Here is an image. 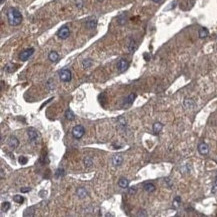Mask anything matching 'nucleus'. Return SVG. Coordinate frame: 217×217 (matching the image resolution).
Wrapping results in <instances>:
<instances>
[{
	"label": "nucleus",
	"mask_w": 217,
	"mask_h": 217,
	"mask_svg": "<svg viewBox=\"0 0 217 217\" xmlns=\"http://www.w3.org/2000/svg\"><path fill=\"white\" fill-rule=\"evenodd\" d=\"M165 182H166V184L168 185V187H172V182L170 180V178H166L165 179Z\"/></svg>",
	"instance_id": "nucleus-36"
},
{
	"label": "nucleus",
	"mask_w": 217,
	"mask_h": 217,
	"mask_svg": "<svg viewBox=\"0 0 217 217\" xmlns=\"http://www.w3.org/2000/svg\"><path fill=\"white\" fill-rule=\"evenodd\" d=\"M20 191L22 193H27V192H29V191H31V188L30 187H23V188H20Z\"/></svg>",
	"instance_id": "nucleus-34"
},
{
	"label": "nucleus",
	"mask_w": 217,
	"mask_h": 217,
	"mask_svg": "<svg viewBox=\"0 0 217 217\" xmlns=\"http://www.w3.org/2000/svg\"><path fill=\"white\" fill-rule=\"evenodd\" d=\"M183 105L185 108L190 109V108H193V107L195 106V102H194V100L191 99V98H185V99H184V102H183Z\"/></svg>",
	"instance_id": "nucleus-17"
},
{
	"label": "nucleus",
	"mask_w": 217,
	"mask_h": 217,
	"mask_svg": "<svg viewBox=\"0 0 217 217\" xmlns=\"http://www.w3.org/2000/svg\"><path fill=\"white\" fill-rule=\"evenodd\" d=\"M19 145V140H18L17 137L15 136H10L8 139V146L10 147L11 149H16Z\"/></svg>",
	"instance_id": "nucleus-10"
},
{
	"label": "nucleus",
	"mask_w": 217,
	"mask_h": 217,
	"mask_svg": "<svg viewBox=\"0 0 217 217\" xmlns=\"http://www.w3.org/2000/svg\"><path fill=\"white\" fill-rule=\"evenodd\" d=\"M85 25H86V27H87L88 29H94V28L96 27V25H97V19L95 17L88 18V19L86 20V22H85Z\"/></svg>",
	"instance_id": "nucleus-12"
},
{
	"label": "nucleus",
	"mask_w": 217,
	"mask_h": 217,
	"mask_svg": "<svg viewBox=\"0 0 217 217\" xmlns=\"http://www.w3.org/2000/svg\"><path fill=\"white\" fill-rule=\"evenodd\" d=\"M128 193H129V194H134V193H136V187L128 188Z\"/></svg>",
	"instance_id": "nucleus-35"
},
{
	"label": "nucleus",
	"mask_w": 217,
	"mask_h": 217,
	"mask_svg": "<svg viewBox=\"0 0 217 217\" xmlns=\"http://www.w3.org/2000/svg\"><path fill=\"white\" fill-rule=\"evenodd\" d=\"M152 129H153V132L155 133V134H158V133H160L161 130L163 129V124L161 122H155L153 124Z\"/></svg>",
	"instance_id": "nucleus-21"
},
{
	"label": "nucleus",
	"mask_w": 217,
	"mask_h": 217,
	"mask_svg": "<svg viewBox=\"0 0 217 217\" xmlns=\"http://www.w3.org/2000/svg\"><path fill=\"white\" fill-rule=\"evenodd\" d=\"M13 201L16 202V203H22L24 201V198H23V196L21 195H14L13 196Z\"/></svg>",
	"instance_id": "nucleus-28"
},
{
	"label": "nucleus",
	"mask_w": 217,
	"mask_h": 217,
	"mask_svg": "<svg viewBox=\"0 0 217 217\" xmlns=\"http://www.w3.org/2000/svg\"><path fill=\"white\" fill-rule=\"evenodd\" d=\"M140 213H138V216H147V213L145 210H140Z\"/></svg>",
	"instance_id": "nucleus-37"
},
{
	"label": "nucleus",
	"mask_w": 217,
	"mask_h": 217,
	"mask_svg": "<svg viewBox=\"0 0 217 217\" xmlns=\"http://www.w3.org/2000/svg\"><path fill=\"white\" fill-rule=\"evenodd\" d=\"M83 162H84L85 167H87V168H89V167H91L93 165V160H92V158L89 157V156H87V157L84 158Z\"/></svg>",
	"instance_id": "nucleus-24"
},
{
	"label": "nucleus",
	"mask_w": 217,
	"mask_h": 217,
	"mask_svg": "<svg viewBox=\"0 0 217 217\" xmlns=\"http://www.w3.org/2000/svg\"><path fill=\"white\" fill-rule=\"evenodd\" d=\"M58 74H59V78L62 82H69V81H71L72 73L69 69L64 68V69L60 70V71L58 72Z\"/></svg>",
	"instance_id": "nucleus-3"
},
{
	"label": "nucleus",
	"mask_w": 217,
	"mask_h": 217,
	"mask_svg": "<svg viewBox=\"0 0 217 217\" xmlns=\"http://www.w3.org/2000/svg\"><path fill=\"white\" fill-rule=\"evenodd\" d=\"M76 194L78 196V198H80V199H83V198H85L86 196L88 195V192L87 190H86L84 187H79L78 189L76 190Z\"/></svg>",
	"instance_id": "nucleus-15"
},
{
	"label": "nucleus",
	"mask_w": 217,
	"mask_h": 217,
	"mask_svg": "<svg viewBox=\"0 0 217 217\" xmlns=\"http://www.w3.org/2000/svg\"><path fill=\"white\" fill-rule=\"evenodd\" d=\"M128 67H129V62H128L125 58H121L117 63V70H118V72H120V73L125 72Z\"/></svg>",
	"instance_id": "nucleus-8"
},
{
	"label": "nucleus",
	"mask_w": 217,
	"mask_h": 217,
	"mask_svg": "<svg viewBox=\"0 0 217 217\" xmlns=\"http://www.w3.org/2000/svg\"><path fill=\"white\" fill-rule=\"evenodd\" d=\"M198 152L201 154V155H207L209 152V146L205 142H201L198 145Z\"/></svg>",
	"instance_id": "nucleus-11"
},
{
	"label": "nucleus",
	"mask_w": 217,
	"mask_h": 217,
	"mask_svg": "<svg viewBox=\"0 0 217 217\" xmlns=\"http://www.w3.org/2000/svg\"><path fill=\"white\" fill-rule=\"evenodd\" d=\"M69 35H70V30H69V28L67 27V26H62L57 31L58 38L62 39V40H64V39H67L69 37Z\"/></svg>",
	"instance_id": "nucleus-7"
},
{
	"label": "nucleus",
	"mask_w": 217,
	"mask_h": 217,
	"mask_svg": "<svg viewBox=\"0 0 217 217\" xmlns=\"http://www.w3.org/2000/svg\"><path fill=\"white\" fill-rule=\"evenodd\" d=\"M135 98H136V94H134V93L129 94L124 100H123L122 104H121V107H122L123 109H127L128 107H130L133 104V101L135 100Z\"/></svg>",
	"instance_id": "nucleus-6"
},
{
	"label": "nucleus",
	"mask_w": 217,
	"mask_h": 217,
	"mask_svg": "<svg viewBox=\"0 0 217 217\" xmlns=\"http://www.w3.org/2000/svg\"><path fill=\"white\" fill-rule=\"evenodd\" d=\"M27 135H28V139H29V142L32 144H37L39 141V133L35 128L30 127L27 129Z\"/></svg>",
	"instance_id": "nucleus-2"
},
{
	"label": "nucleus",
	"mask_w": 217,
	"mask_h": 217,
	"mask_svg": "<svg viewBox=\"0 0 217 217\" xmlns=\"http://www.w3.org/2000/svg\"><path fill=\"white\" fill-rule=\"evenodd\" d=\"M10 209V203L9 202H3L1 204V211L2 212H7Z\"/></svg>",
	"instance_id": "nucleus-26"
},
{
	"label": "nucleus",
	"mask_w": 217,
	"mask_h": 217,
	"mask_svg": "<svg viewBox=\"0 0 217 217\" xmlns=\"http://www.w3.org/2000/svg\"><path fill=\"white\" fill-rule=\"evenodd\" d=\"M212 193H216L217 192V177H216V180L214 182L213 186H212V190H211Z\"/></svg>",
	"instance_id": "nucleus-33"
},
{
	"label": "nucleus",
	"mask_w": 217,
	"mask_h": 217,
	"mask_svg": "<svg viewBox=\"0 0 217 217\" xmlns=\"http://www.w3.org/2000/svg\"><path fill=\"white\" fill-rule=\"evenodd\" d=\"M127 48H128V51H129L130 53H133L135 50H136L137 44H136V41H135L133 38L129 39V41H128V43H127Z\"/></svg>",
	"instance_id": "nucleus-13"
},
{
	"label": "nucleus",
	"mask_w": 217,
	"mask_h": 217,
	"mask_svg": "<svg viewBox=\"0 0 217 217\" xmlns=\"http://www.w3.org/2000/svg\"><path fill=\"white\" fill-rule=\"evenodd\" d=\"M55 176L57 177V178H60V177H62V176H64V170L63 169H57L56 170V172H55Z\"/></svg>",
	"instance_id": "nucleus-29"
},
{
	"label": "nucleus",
	"mask_w": 217,
	"mask_h": 217,
	"mask_svg": "<svg viewBox=\"0 0 217 217\" xmlns=\"http://www.w3.org/2000/svg\"><path fill=\"white\" fill-rule=\"evenodd\" d=\"M143 188H144V190H145L146 192H148V193L154 192V191H155V189H156L155 185H154L153 183H151V182H146V183H144L143 184Z\"/></svg>",
	"instance_id": "nucleus-14"
},
{
	"label": "nucleus",
	"mask_w": 217,
	"mask_h": 217,
	"mask_svg": "<svg viewBox=\"0 0 217 217\" xmlns=\"http://www.w3.org/2000/svg\"><path fill=\"white\" fill-rule=\"evenodd\" d=\"M97 1H98V2H103L104 0H97Z\"/></svg>",
	"instance_id": "nucleus-40"
},
{
	"label": "nucleus",
	"mask_w": 217,
	"mask_h": 217,
	"mask_svg": "<svg viewBox=\"0 0 217 217\" xmlns=\"http://www.w3.org/2000/svg\"><path fill=\"white\" fill-rule=\"evenodd\" d=\"M92 64H93V61H92V59H90V58H86V59H84L83 62H82V65L85 69L91 67V65Z\"/></svg>",
	"instance_id": "nucleus-23"
},
{
	"label": "nucleus",
	"mask_w": 217,
	"mask_h": 217,
	"mask_svg": "<svg viewBox=\"0 0 217 217\" xmlns=\"http://www.w3.org/2000/svg\"><path fill=\"white\" fill-rule=\"evenodd\" d=\"M7 19H8V23L11 26H18L22 22L23 17L22 14L18 9L11 7L7 11Z\"/></svg>",
	"instance_id": "nucleus-1"
},
{
	"label": "nucleus",
	"mask_w": 217,
	"mask_h": 217,
	"mask_svg": "<svg viewBox=\"0 0 217 217\" xmlns=\"http://www.w3.org/2000/svg\"><path fill=\"white\" fill-rule=\"evenodd\" d=\"M127 21V13L123 12L121 14H119L118 17H117V23L119 25H124Z\"/></svg>",
	"instance_id": "nucleus-16"
},
{
	"label": "nucleus",
	"mask_w": 217,
	"mask_h": 217,
	"mask_svg": "<svg viewBox=\"0 0 217 217\" xmlns=\"http://www.w3.org/2000/svg\"><path fill=\"white\" fill-rule=\"evenodd\" d=\"M18 161H19V163H20L21 165H24V164H26V163H27L28 158L25 157V156H20L19 159H18Z\"/></svg>",
	"instance_id": "nucleus-30"
},
{
	"label": "nucleus",
	"mask_w": 217,
	"mask_h": 217,
	"mask_svg": "<svg viewBox=\"0 0 217 217\" xmlns=\"http://www.w3.org/2000/svg\"><path fill=\"white\" fill-rule=\"evenodd\" d=\"M122 162H123V157H122V155H120V154L114 155L113 157H112V159H111V163H112V165H113L114 167L120 166V165L122 164Z\"/></svg>",
	"instance_id": "nucleus-9"
},
{
	"label": "nucleus",
	"mask_w": 217,
	"mask_h": 217,
	"mask_svg": "<svg viewBox=\"0 0 217 217\" xmlns=\"http://www.w3.org/2000/svg\"><path fill=\"white\" fill-rule=\"evenodd\" d=\"M85 133V128L82 125H76L72 129V136L75 139H81Z\"/></svg>",
	"instance_id": "nucleus-4"
},
{
	"label": "nucleus",
	"mask_w": 217,
	"mask_h": 217,
	"mask_svg": "<svg viewBox=\"0 0 217 217\" xmlns=\"http://www.w3.org/2000/svg\"><path fill=\"white\" fill-rule=\"evenodd\" d=\"M180 203H181V198L179 197V196H176V197L174 198V200H173V207H174V208H178L179 205H180Z\"/></svg>",
	"instance_id": "nucleus-27"
},
{
	"label": "nucleus",
	"mask_w": 217,
	"mask_h": 217,
	"mask_svg": "<svg viewBox=\"0 0 217 217\" xmlns=\"http://www.w3.org/2000/svg\"><path fill=\"white\" fill-rule=\"evenodd\" d=\"M1 178H4V171L2 168H1Z\"/></svg>",
	"instance_id": "nucleus-38"
},
{
	"label": "nucleus",
	"mask_w": 217,
	"mask_h": 217,
	"mask_svg": "<svg viewBox=\"0 0 217 217\" xmlns=\"http://www.w3.org/2000/svg\"><path fill=\"white\" fill-rule=\"evenodd\" d=\"M208 34H209L208 29H207V28H205V27H201V28L199 29V31H198V35H199V38H201V39L206 38V37L208 36Z\"/></svg>",
	"instance_id": "nucleus-20"
},
{
	"label": "nucleus",
	"mask_w": 217,
	"mask_h": 217,
	"mask_svg": "<svg viewBox=\"0 0 217 217\" xmlns=\"http://www.w3.org/2000/svg\"><path fill=\"white\" fill-rule=\"evenodd\" d=\"M47 87L49 90H52L54 88V80L53 79H49L48 82H47Z\"/></svg>",
	"instance_id": "nucleus-31"
},
{
	"label": "nucleus",
	"mask_w": 217,
	"mask_h": 217,
	"mask_svg": "<svg viewBox=\"0 0 217 217\" xmlns=\"http://www.w3.org/2000/svg\"><path fill=\"white\" fill-rule=\"evenodd\" d=\"M153 2H156V3H159V2H162L163 0H152Z\"/></svg>",
	"instance_id": "nucleus-39"
},
{
	"label": "nucleus",
	"mask_w": 217,
	"mask_h": 217,
	"mask_svg": "<svg viewBox=\"0 0 217 217\" xmlns=\"http://www.w3.org/2000/svg\"><path fill=\"white\" fill-rule=\"evenodd\" d=\"M34 51H35L34 48H32V47L25 49V50H23L19 54V59L21 61H26V60H28L32 55H33Z\"/></svg>",
	"instance_id": "nucleus-5"
},
{
	"label": "nucleus",
	"mask_w": 217,
	"mask_h": 217,
	"mask_svg": "<svg viewBox=\"0 0 217 217\" xmlns=\"http://www.w3.org/2000/svg\"><path fill=\"white\" fill-rule=\"evenodd\" d=\"M118 185L121 188H127L128 185H129V180L127 178H125V177H121L118 181Z\"/></svg>",
	"instance_id": "nucleus-19"
},
{
	"label": "nucleus",
	"mask_w": 217,
	"mask_h": 217,
	"mask_svg": "<svg viewBox=\"0 0 217 217\" xmlns=\"http://www.w3.org/2000/svg\"><path fill=\"white\" fill-rule=\"evenodd\" d=\"M75 5L78 9H81L83 7V0H75Z\"/></svg>",
	"instance_id": "nucleus-32"
},
{
	"label": "nucleus",
	"mask_w": 217,
	"mask_h": 217,
	"mask_svg": "<svg viewBox=\"0 0 217 217\" xmlns=\"http://www.w3.org/2000/svg\"><path fill=\"white\" fill-rule=\"evenodd\" d=\"M48 59L50 60L51 62L58 61V59H59V54H58L56 51H51V52H49V54H48Z\"/></svg>",
	"instance_id": "nucleus-18"
},
{
	"label": "nucleus",
	"mask_w": 217,
	"mask_h": 217,
	"mask_svg": "<svg viewBox=\"0 0 217 217\" xmlns=\"http://www.w3.org/2000/svg\"><path fill=\"white\" fill-rule=\"evenodd\" d=\"M4 1H5V0H1V3H3Z\"/></svg>",
	"instance_id": "nucleus-41"
},
{
	"label": "nucleus",
	"mask_w": 217,
	"mask_h": 217,
	"mask_svg": "<svg viewBox=\"0 0 217 217\" xmlns=\"http://www.w3.org/2000/svg\"><path fill=\"white\" fill-rule=\"evenodd\" d=\"M65 117H66L67 120L72 121V120H74V118H75V115H74V113L72 112V110L67 109L66 112H65Z\"/></svg>",
	"instance_id": "nucleus-22"
},
{
	"label": "nucleus",
	"mask_w": 217,
	"mask_h": 217,
	"mask_svg": "<svg viewBox=\"0 0 217 217\" xmlns=\"http://www.w3.org/2000/svg\"><path fill=\"white\" fill-rule=\"evenodd\" d=\"M34 210H35V207L32 206V207H29V208H27L26 210L24 211V216H32L34 214Z\"/></svg>",
	"instance_id": "nucleus-25"
}]
</instances>
